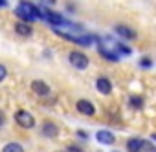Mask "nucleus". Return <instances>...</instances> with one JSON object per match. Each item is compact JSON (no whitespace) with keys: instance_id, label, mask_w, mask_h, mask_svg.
<instances>
[{"instance_id":"f257e3e1","label":"nucleus","mask_w":156,"mask_h":152,"mask_svg":"<svg viewBox=\"0 0 156 152\" xmlns=\"http://www.w3.org/2000/svg\"><path fill=\"white\" fill-rule=\"evenodd\" d=\"M39 11H41V19H44L46 22H50V24H51V28L62 26V24L66 22V20H64L59 13H55V11L48 9V8H39Z\"/></svg>"},{"instance_id":"f03ea898","label":"nucleus","mask_w":156,"mask_h":152,"mask_svg":"<svg viewBox=\"0 0 156 152\" xmlns=\"http://www.w3.org/2000/svg\"><path fill=\"white\" fill-rule=\"evenodd\" d=\"M15 121H17L19 126H22V128H26V130H30V128L35 126V117H33L28 110H17V112H15Z\"/></svg>"},{"instance_id":"7ed1b4c3","label":"nucleus","mask_w":156,"mask_h":152,"mask_svg":"<svg viewBox=\"0 0 156 152\" xmlns=\"http://www.w3.org/2000/svg\"><path fill=\"white\" fill-rule=\"evenodd\" d=\"M68 60H70V64L75 68V70H87L88 68V57L85 55V53H81V51H72L70 55H68Z\"/></svg>"},{"instance_id":"20e7f679","label":"nucleus","mask_w":156,"mask_h":152,"mask_svg":"<svg viewBox=\"0 0 156 152\" xmlns=\"http://www.w3.org/2000/svg\"><path fill=\"white\" fill-rule=\"evenodd\" d=\"M75 108H77V112L83 114V116H94L96 114V106L88 99H79L75 103Z\"/></svg>"},{"instance_id":"39448f33","label":"nucleus","mask_w":156,"mask_h":152,"mask_svg":"<svg viewBox=\"0 0 156 152\" xmlns=\"http://www.w3.org/2000/svg\"><path fill=\"white\" fill-rule=\"evenodd\" d=\"M114 31H116L121 39H125V40H134V39L138 37V33H136L130 26H125V24H118V26L114 28Z\"/></svg>"},{"instance_id":"423d86ee","label":"nucleus","mask_w":156,"mask_h":152,"mask_svg":"<svg viewBox=\"0 0 156 152\" xmlns=\"http://www.w3.org/2000/svg\"><path fill=\"white\" fill-rule=\"evenodd\" d=\"M96 88H98V92L103 94V95H110V94H112V83H110V79H107V77H99V79L96 81Z\"/></svg>"},{"instance_id":"0eeeda50","label":"nucleus","mask_w":156,"mask_h":152,"mask_svg":"<svg viewBox=\"0 0 156 152\" xmlns=\"http://www.w3.org/2000/svg\"><path fill=\"white\" fill-rule=\"evenodd\" d=\"M19 8H20V9H24L26 13H30L33 19H41L39 6H35V4H31V2H28V0H22V2H19Z\"/></svg>"},{"instance_id":"6e6552de","label":"nucleus","mask_w":156,"mask_h":152,"mask_svg":"<svg viewBox=\"0 0 156 152\" xmlns=\"http://www.w3.org/2000/svg\"><path fill=\"white\" fill-rule=\"evenodd\" d=\"M31 90H33L37 95H48V94H50V86H48L44 81H41V79H35V81L31 83Z\"/></svg>"},{"instance_id":"1a4fd4ad","label":"nucleus","mask_w":156,"mask_h":152,"mask_svg":"<svg viewBox=\"0 0 156 152\" xmlns=\"http://www.w3.org/2000/svg\"><path fill=\"white\" fill-rule=\"evenodd\" d=\"M57 134H59V128H57L55 123H51V121H44L42 123V136H46V137H57Z\"/></svg>"},{"instance_id":"9d476101","label":"nucleus","mask_w":156,"mask_h":152,"mask_svg":"<svg viewBox=\"0 0 156 152\" xmlns=\"http://www.w3.org/2000/svg\"><path fill=\"white\" fill-rule=\"evenodd\" d=\"M96 137H98V141L103 143V145H112V143L116 141V136H114L112 132H108V130H99V132L96 134Z\"/></svg>"},{"instance_id":"9b49d317","label":"nucleus","mask_w":156,"mask_h":152,"mask_svg":"<svg viewBox=\"0 0 156 152\" xmlns=\"http://www.w3.org/2000/svg\"><path fill=\"white\" fill-rule=\"evenodd\" d=\"M99 53H101V57H105V59H107V60H110V62H118V60H119V55H118L114 50L105 48L101 42H99Z\"/></svg>"},{"instance_id":"f8f14e48","label":"nucleus","mask_w":156,"mask_h":152,"mask_svg":"<svg viewBox=\"0 0 156 152\" xmlns=\"http://www.w3.org/2000/svg\"><path fill=\"white\" fill-rule=\"evenodd\" d=\"M127 148H129L130 152H140V150L145 148V141L140 139V137H132V139L127 141Z\"/></svg>"},{"instance_id":"ddd939ff","label":"nucleus","mask_w":156,"mask_h":152,"mask_svg":"<svg viewBox=\"0 0 156 152\" xmlns=\"http://www.w3.org/2000/svg\"><path fill=\"white\" fill-rule=\"evenodd\" d=\"M15 31H17L20 37H31L33 28H31L30 24H26V22H17V24H15Z\"/></svg>"},{"instance_id":"4468645a","label":"nucleus","mask_w":156,"mask_h":152,"mask_svg":"<svg viewBox=\"0 0 156 152\" xmlns=\"http://www.w3.org/2000/svg\"><path fill=\"white\" fill-rule=\"evenodd\" d=\"M15 15L20 19V22H26V24H30V22H33V20H35L30 13H26V11H24V9H20L19 6H17V9H15Z\"/></svg>"},{"instance_id":"2eb2a0df","label":"nucleus","mask_w":156,"mask_h":152,"mask_svg":"<svg viewBox=\"0 0 156 152\" xmlns=\"http://www.w3.org/2000/svg\"><path fill=\"white\" fill-rule=\"evenodd\" d=\"M2 152H24V148H22V145H19V143H8Z\"/></svg>"},{"instance_id":"dca6fc26","label":"nucleus","mask_w":156,"mask_h":152,"mask_svg":"<svg viewBox=\"0 0 156 152\" xmlns=\"http://www.w3.org/2000/svg\"><path fill=\"white\" fill-rule=\"evenodd\" d=\"M114 51H116L118 55H119V53H123V55H130V48H129V46H125V44H121V42H118V44H116Z\"/></svg>"},{"instance_id":"f3484780","label":"nucleus","mask_w":156,"mask_h":152,"mask_svg":"<svg viewBox=\"0 0 156 152\" xmlns=\"http://www.w3.org/2000/svg\"><path fill=\"white\" fill-rule=\"evenodd\" d=\"M130 105L136 106V108H141V106H143V101H141L140 95H132V97H130Z\"/></svg>"},{"instance_id":"a211bd4d","label":"nucleus","mask_w":156,"mask_h":152,"mask_svg":"<svg viewBox=\"0 0 156 152\" xmlns=\"http://www.w3.org/2000/svg\"><path fill=\"white\" fill-rule=\"evenodd\" d=\"M6 75H8V68H6L4 64H0V83L6 79Z\"/></svg>"},{"instance_id":"6ab92c4d","label":"nucleus","mask_w":156,"mask_h":152,"mask_svg":"<svg viewBox=\"0 0 156 152\" xmlns=\"http://www.w3.org/2000/svg\"><path fill=\"white\" fill-rule=\"evenodd\" d=\"M140 66H143V68H151V66H152V60L147 59V57H143V59L140 60Z\"/></svg>"},{"instance_id":"aec40b11","label":"nucleus","mask_w":156,"mask_h":152,"mask_svg":"<svg viewBox=\"0 0 156 152\" xmlns=\"http://www.w3.org/2000/svg\"><path fill=\"white\" fill-rule=\"evenodd\" d=\"M4 123H6V116H4V112H2V110H0V126H2Z\"/></svg>"},{"instance_id":"412c9836","label":"nucleus","mask_w":156,"mask_h":152,"mask_svg":"<svg viewBox=\"0 0 156 152\" xmlns=\"http://www.w3.org/2000/svg\"><path fill=\"white\" fill-rule=\"evenodd\" d=\"M41 2H44L46 6H55V2H57V0H41Z\"/></svg>"},{"instance_id":"4be33fe9","label":"nucleus","mask_w":156,"mask_h":152,"mask_svg":"<svg viewBox=\"0 0 156 152\" xmlns=\"http://www.w3.org/2000/svg\"><path fill=\"white\" fill-rule=\"evenodd\" d=\"M4 6H8V0H0V8H4Z\"/></svg>"},{"instance_id":"5701e85b","label":"nucleus","mask_w":156,"mask_h":152,"mask_svg":"<svg viewBox=\"0 0 156 152\" xmlns=\"http://www.w3.org/2000/svg\"><path fill=\"white\" fill-rule=\"evenodd\" d=\"M151 137H152V139H154V141H156V134H152V136H151Z\"/></svg>"},{"instance_id":"b1692460","label":"nucleus","mask_w":156,"mask_h":152,"mask_svg":"<svg viewBox=\"0 0 156 152\" xmlns=\"http://www.w3.org/2000/svg\"><path fill=\"white\" fill-rule=\"evenodd\" d=\"M114 152H118V150H114Z\"/></svg>"}]
</instances>
